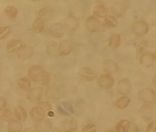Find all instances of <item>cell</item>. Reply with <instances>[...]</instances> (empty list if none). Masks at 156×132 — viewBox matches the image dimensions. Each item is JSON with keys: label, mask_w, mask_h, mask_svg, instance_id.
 <instances>
[{"label": "cell", "mask_w": 156, "mask_h": 132, "mask_svg": "<svg viewBox=\"0 0 156 132\" xmlns=\"http://www.w3.org/2000/svg\"><path fill=\"white\" fill-rule=\"evenodd\" d=\"M51 108V105L48 102H40L32 109L30 115L32 119L37 123L44 119L46 112Z\"/></svg>", "instance_id": "6da1fadb"}, {"label": "cell", "mask_w": 156, "mask_h": 132, "mask_svg": "<svg viewBox=\"0 0 156 132\" xmlns=\"http://www.w3.org/2000/svg\"><path fill=\"white\" fill-rule=\"evenodd\" d=\"M149 27L147 22L143 20L135 21L131 27L132 32L137 36L143 37L146 35Z\"/></svg>", "instance_id": "7a4b0ae2"}, {"label": "cell", "mask_w": 156, "mask_h": 132, "mask_svg": "<svg viewBox=\"0 0 156 132\" xmlns=\"http://www.w3.org/2000/svg\"><path fill=\"white\" fill-rule=\"evenodd\" d=\"M139 99L147 103H152L156 99L155 91L149 88H145L141 89L138 93Z\"/></svg>", "instance_id": "3957f363"}, {"label": "cell", "mask_w": 156, "mask_h": 132, "mask_svg": "<svg viewBox=\"0 0 156 132\" xmlns=\"http://www.w3.org/2000/svg\"><path fill=\"white\" fill-rule=\"evenodd\" d=\"M97 83L101 89L109 90L114 86L115 80L114 78L109 74H102L98 77Z\"/></svg>", "instance_id": "277c9868"}, {"label": "cell", "mask_w": 156, "mask_h": 132, "mask_svg": "<svg viewBox=\"0 0 156 132\" xmlns=\"http://www.w3.org/2000/svg\"><path fill=\"white\" fill-rule=\"evenodd\" d=\"M45 72L41 66L39 65H34L29 69V78L34 82H39L41 81Z\"/></svg>", "instance_id": "5b68a950"}, {"label": "cell", "mask_w": 156, "mask_h": 132, "mask_svg": "<svg viewBox=\"0 0 156 132\" xmlns=\"http://www.w3.org/2000/svg\"><path fill=\"white\" fill-rule=\"evenodd\" d=\"M132 85L131 82L126 78L122 79L118 82L117 90L118 93L121 95H127L131 91Z\"/></svg>", "instance_id": "8992f818"}, {"label": "cell", "mask_w": 156, "mask_h": 132, "mask_svg": "<svg viewBox=\"0 0 156 132\" xmlns=\"http://www.w3.org/2000/svg\"><path fill=\"white\" fill-rule=\"evenodd\" d=\"M43 90L40 86H36L30 89L27 93V98L32 102L38 101L42 98Z\"/></svg>", "instance_id": "52a82bcc"}, {"label": "cell", "mask_w": 156, "mask_h": 132, "mask_svg": "<svg viewBox=\"0 0 156 132\" xmlns=\"http://www.w3.org/2000/svg\"><path fill=\"white\" fill-rule=\"evenodd\" d=\"M85 25L87 30L90 32H97L101 27L100 21L94 16H88L86 18Z\"/></svg>", "instance_id": "ba28073f"}, {"label": "cell", "mask_w": 156, "mask_h": 132, "mask_svg": "<svg viewBox=\"0 0 156 132\" xmlns=\"http://www.w3.org/2000/svg\"><path fill=\"white\" fill-rule=\"evenodd\" d=\"M156 59V56L150 52L143 53L140 59V64L145 68H149L154 64Z\"/></svg>", "instance_id": "9c48e42d"}, {"label": "cell", "mask_w": 156, "mask_h": 132, "mask_svg": "<svg viewBox=\"0 0 156 132\" xmlns=\"http://www.w3.org/2000/svg\"><path fill=\"white\" fill-rule=\"evenodd\" d=\"M49 32L54 37L57 38L62 37L65 33L64 26L62 23H55L51 26Z\"/></svg>", "instance_id": "30bf717a"}, {"label": "cell", "mask_w": 156, "mask_h": 132, "mask_svg": "<svg viewBox=\"0 0 156 132\" xmlns=\"http://www.w3.org/2000/svg\"><path fill=\"white\" fill-rule=\"evenodd\" d=\"M103 68L104 72L109 75L117 72L119 70V68L117 63L111 60H107L104 61L103 64Z\"/></svg>", "instance_id": "8fae6325"}, {"label": "cell", "mask_w": 156, "mask_h": 132, "mask_svg": "<svg viewBox=\"0 0 156 132\" xmlns=\"http://www.w3.org/2000/svg\"><path fill=\"white\" fill-rule=\"evenodd\" d=\"M73 49V44L68 40H63L60 43L58 47L59 55L61 56H66L70 54Z\"/></svg>", "instance_id": "7c38bea8"}, {"label": "cell", "mask_w": 156, "mask_h": 132, "mask_svg": "<svg viewBox=\"0 0 156 132\" xmlns=\"http://www.w3.org/2000/svg\"><path fill=\"white\" fill-rule=\"evenodd\" d=\"M154 108L153 106L149 104H145L142 105L139 109L140 115L147 120H149L152 118Z\"/></svg>", "instance_id": "4fadbf2b"}, {"label": "cell", "mask_w": 156, "mask_h": 132, "mask_svg": "<svg viewBox=\"0 0 156 132\" xmlns=\"http://www.w3.org/2000/svg\"><path fill=\"white\" fill-rule=\"evenodd\" d=\"M80 76L86 81L91 82L95 79L96 75L93 70L89 68H83L80 70Z\"/></svg>", "instance_id": "5bb4252c"}, {"label": "cell", "mask_w": 156, "mask_h": 132, "mask_svg": "<svg viewBox=\"0 0 156 132\" xmlns=\"http://www.w3.org/2000/svg\"><path fill=\"white\" fill-rule=\"evenodd\" d=\"M34 49L30 46L22 45L20 50L18 51V56L21 58L27 59L32 56Z\"/></svg>", "instance_id": "9a60e30c"}, {"label": "cell", "mask_w": 156, "mask_h": 132, "mask_svg": "<svg viewBox=\"0 0 156 132\" xmlns=\"http://www.w3.org/2000/svg\"><path fill=\"white\" fill-rule=\"evenodd\" d=\"M35 128L38 132H50L52 129V123L49 120L43 119L37 122Z\"/></svg>", "instance_id": "2e32d148"}, {"label": "cell", "mask_w": 156, "mask_h": 132, "mask_svg": "<svg viewBox=\"0 0 156 132\" xmlns=\"http://www.w3.org/2000/svg\"><path fill=\"white\" fill-rule=\"evenodd\" d=\"M62 127L65 132L75 131L77 127V122L74 119H66L62 123Z\"/></svg>", "instance_id": "e0dca14e"}, {"label": "cell", "mask_w": 156, "mask_h": 132, "mask_svg": "<svg viewBox=\"0 0 156 132\" xmlns=\"http://www.w3.org/2000/svg\"><path fill=\"white\" fill-rule=\"evenodd\" d=\"M111 9L114 14L118 17H121L126 13V10L124 4L121 2H116L114 4Z\"/></svg>", "instance_id": "ac0fdd59"}, {"label": "cell", "mask_w": 156, "mask_h": 132, "mask_svg": "<svg viewBox=\"0 0 156 132\" xmlns=\"http://www.w3.org/2000/svg\"><path fill=\"white\" fill-rule=\"evenodd\" d=\"M22 45L20 40L19 39H12L7 44V49L9 52L13 53L19 51Z\"/></svg>", "instance_id": "d6986e66"}, {"label": "cell", "mask_w": 156, "mask_h": 132, "mask_svg": "<svg viewBox=\"0 0 156 132\" xmlns=\"http://www.w3.org/2000/svg\"><path fill=\"white\" fill-rule=\"evenodd\" d=\"M15 117L19 121L24 122L28 117V114L25 109L21 106H18L14 110Z\"/></svg>", "instance_id": "ffe728a7"}, {"label": "cell", "mask_w": 156, "mask_h": 132, "mask_svg": "<svg viewBox=\"0 0 156 132\" xmlns=\"http://www.w3.org/2000/svg\"><path fill=\"white\" fill-rule=\"evenodd\" d=\"M8 129L9 132H21L23 126L19 121L11 120L9 121Z\"/></svg>", "instance_id": "44dd1931"}, {"label": "cell", "mask_w": 156, "mask_h": 132, "mask_svg": "<svg viewBox=\"0 0 156 132\" xmlns=\"http://www.w3.org/2000/svg\"><path fill=\"white\" fill-rule=\"evenodd\" d=\"M130 123L127 120H122L119 122L115 127L116 132H128Z\"/></svg>", "instance_id": "7402d4cb"}, {"label": "cell", "mask_w": 156, "mask_h": 132, "mask_svg": "<svg viewBox=\"0 0 156 132\" xmlns=\"http://www.w3.org/2000/svg\"><path fill=\"white\" fill-rule=\"evenodd\" d=\"M121 38L118 34H113L109 37L108 39L109 46L112 48L116 49L120 46Z\"/></svg>", "instance_id": "603a6c76"}, {"label": "cell", "mask_w": 156, "mask_h": 132, "mask_svg": "<svg viewBox=\"0 0 156 132\" xmlns=\"http://www.w3.org/2000/svg\"><path fill=\"white\" fill-rule=\"evenodd\" d=\"M17 83L20 88L25 91H29L30 88V80L27 77H22L18 79L17 80Z\"/></svg>", "instance_id": "cb8c5ba5"}, {"label": "cell", "mask_w": 156, "mask_h": 132, "mask_svg": "<svg viewBox=\"0 0 156 132\" xmlns=\"http://www.w3.org/2000/svg\"><path fill=\"white\" fill-rule=\"evenodd\" d=\"M93 13L97 17L103 18L105 17L107 14V9L105 6L99 5L94 7Z\"/></svg>", "instance_id": "d4e9b609"}, {"label": "cell", "mask_w": 156, "mask_h": 132, "mask_svg": "<svg viewBox=\"0 0 156 132\" xmlns=\"http://www.w3.org/2000/svg\"><path fill=\"white\" fill-rule=\"evenodd\" d=\"M130 101V98L128 96H123L120 97L116 101L115 105L119 109H125L128 106Z\"/></svg>", "instance_id": "484cf974"}, {"label": "cell", "mask_w": 156, "mask_h": 132, "mask_svg": "<svg viewBox=\"0 0 156 132\" xmlns=\"http://www.w3.org/2000/svg\"><path fill=\"white\" fill-rule=\"evenodd\" d=\"M44 23L42 18H37L32 25L33 30L38 34L41 33L44 29Z\"/></svg>", "instance_id": "4316f807"}, {"label": "cell", "mask_w": 156, "mask_h": 132, "mask_svg": "<svg viewBox=\"0 0 156 132\" xmlns=\"http://www.w3.org/2000/svg\"><path fill=\"white\" fill-rule=\"evenodd\" d=\"M46 97L47 100L50 101H56L60 99V94L56 89L52 88L48 89L46 91Z\"/></svg>", "instance_id": "83f0119b"}, {"label": "cell", "mask_w": 156, "mask_h": 132, "mask_svg": "<svg viewBox=\"0 0 156 132\" xmlns=\"http://www.w3.org/2000/svg\"><path fill=\"white\" fill-rule=\"evenodd\" d=\"M5 13L6 16L9 18L11 19L15 18L18 15V9L13 6H9L5 7Z\"/></svg>", "instance_id": "f1b7e54d"}, {"label": "cell", "mask_w": 156, "mask_h": 132, "mask_svg": "<svg viewBox=\"0 0 156 132\" xmlns=\"http://www.w3.org/2000/svg\"><path fill=\"white\" fill-rule=\"evenodd\" d=\"M105 24L108 27L115 28L118 25V22L115 16L108 15L105 19Z\"/></svg>", "instance_id": "f546056e"}, {"label": "cell", "mask_w": 156, "mask_h": 132, "mask_svg": "<svg viewBox=\"0 0 156 132\" xmlns=\"http://www.w3.org/2000/svg\"><path fill=\"white\" fill-rule=\"evenodd\" d=\"M0 115L2 119L6 121H10L13 116L12 112L8 109H5L1 111Z\"/></svg>", "instance_id": "4dcf8cb0"}, {"label": "cell", "mask_w": 156, "mask_h": 132, "mask_svg": "<svg viewBox=\"0 0 156 132\" xmlns=\"http://www.w3.org/2000/svg\"><path fill=\"white\" fill-rule=\"evenodd\" d=\"M11 33V29L7 26L1 27L0 28V39H5Z\"/></svg>", "instance_id": "1f68e13d"}, {"label": "cell", "mask_w": 156, "mask_h": 132, "mask_svg": "<svg viewBox=\"0 0 156 132\" xmlns=\"http://www.w3.org/2000/svg\"><path fill=\"white\" fill-rule=\"evenodd\" d=\"M40 16L43 18H47L52 14L51 9L49 7H45L40 10L39 13Z\"/></svg>", "instance_id": "d6a6232c"}, {"label": "cell", "mask_w": 156, "mask_h": 132, "mask_svg": "<svg viewBox=\"0 0 156 132\" xmlns=\"http://www.w3.org/2000/svg\"><path fill=\"white\" fill-rule=\"evenodd\" d=\"M97 128L94 124H88L84 127L82 132H96Z\"/></svg>", "instance_id": "836d02e7"}, {"label": "cell", "mask_w": 156, "mask_h": 132, "mask_svg": "<svg viewBox=\"0 0 156 132\" xmlns=\"http://www.w3.org/2000/svg\"><path fill=\"white\" fill-rule=\"evenodd\" d=\"M51 74L49 72H45L43 77L41 81V84L42 85H47L51 82Z\"/></svg>", "instance_id": "e575fe53"}, {"label": "cell", "mask_w": 156, "mask_h": 132, "mask_svg": "<svg viewBox=\"0 0 156 132\" xmlns=\"http://www.w3.org/2000/svg\"><path fill=\"white\" fill-rule=\"evenodd\" d=\"M61 104L64 107L66 108L71 114H73L74 113L73 107L71 103L67 101H63L61 102Z\"/></svg>", "instance_id": "d590c367"}, {"label": "cell", "mask_w": 156, "mask_h": 132, "mask_svg": "<svg viewBox=\"0 0 156 132\" xmlns=\"http://www.w3.org/2000/svg\"><path fill=\"white\" fill-rule=\"evenodd\" d=\"M147 132H156V121L151 122L148 125Z\"/></svg>", "instance_id": "8d00e7d4"}, {"label": "cell", "mask_w": 156, "mask_h": 132, "mask_svg": "<svg viewBox=\"0 0 156 132\" xmlns=\"http://www.w3.org/2000/svg\"><path fill=\"white\" fill-rule=\"evenodd\" d=\"M57 110L58 113L61 115L64 116H70L69 113L65 111L61 106H57Z\"/></svg>", "instance_id": "74e56055"}, {"label": "cell", "mask_w": 156, "mask_h": 132, "mask_svg": "<svg viewBox=\"0 0 156 132\" xmlns=\"http://www.w3.org/2000/svg\"><path fill=\"white\" fill-rule=\"evenodd\" d=\"M7 105V101L6 99L4 97L1 96L0 97V109L1 111L2 110L3 108H5Z\"/></svg>", "instance_id": "f35d334b"}, {"label": "cell", "mask_w": 156, "mask_h": 132, "mask_svg": "<svg viewBox=\"0 0 156 132\" xmlns=\"http://www.w3.org/2000/svg\"><path fill=\"white\" fill-rule=\"evenodd\" d=\"M128 132H138V128L134 124H130V128Z\"/></svg>", "instance_id": "ab89813d"}, {"label": "cell", "mask_w": 156, "mask_h": 132, "mask_svg": "<svg viewBox=\"0 0 156 132\" xmlns=\"http://www.w3.org/2000/svg\"><path fill=\"white\" fill-rule=\"evenodd\" d=\"M146 41H143L142 43L140 44V45L139 46L138 50L139 51L140 53H141L144 50V47L146 46L147 44L146 43Z\"/></svg>", "instance_id": "60d3db41"}, {"label": "cell", "mask_w": 156, "mask_h": 132, "mask_svg": "<svg viewBox=\"0 0 156 132\" xmlns=\"http://www.w3.org/2000/svg\"><path fill=\"white\" fill-rule=\"evenodd\" d=\"M23 132H36L34 129L32 128H27L24 129Z\"/></svg>", "instance_id": "b9f144b4"}, {"label": "cell", "mask_w": 156, "mask_h": 132, "mask_svg": "<svg viewBox=\"0 0 156 132\" xmlns=\"http://www.w3.org/2000/svg\"><path fill=\"white\" fill-rule=\"evenodd\" d=\"M52 132H63L62 130L58 128H54Z\"/></svg>", "instance_id": "7bdbcfd3"}, {"label": "cell", "mask_w": 156, "mask_h": 132, "mask_svg": "<svg viewBox=\"0 0 156 132\" xmlns=\"http://www.w3.org/2000/svg\"><path fill=\"white\" fill-rule=\"evenodd\" d=\"M152 81H153V84H154V86H155L156 87V74H155V76L153 77Z\"/></svg>", "instance_id": "ee69618b"}, {"label": "cell", "mask_w": 156, "mask_h": 132, "mask_svg": "<svg viewBox=\"0 0 156 132\" xmlns=\"http://www.w3.org/2000/svg\"><path fill=\"white\" fill-rule=\"evenodd\" d=\"M48 115H49V116H52L54 114V113L51 112V111H49L48 112Z\"/></svg>", "instance_id": "f6af8a7d"}, {"label": "cell", "mask_w": 156, "mask_h": 132, "mask_svg": "<svg viewBox=\"0 0 156 132\" xmlns=\"http://www.w3.org/2000/svg\"><path fill=\"white\" fill-rule=\"evenodd\" d=\"M106 132H114V131H112V130H107L106 131Z\"/></svg>", "instance_id": "bcb514c9"}]
</instances>
